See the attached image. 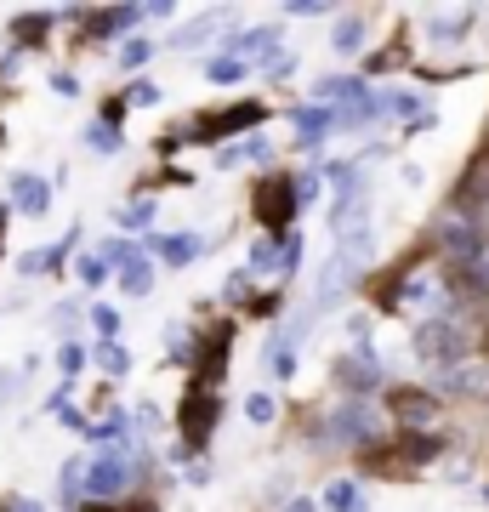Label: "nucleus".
Instances as JSON below:
<instances>
[{
	"label": "nucleus",
	"instance_id": "obj_1",
	"mask_svg": "<svg viewBox=\"0 0 489 512\" xmlns=\"http://www.w3.org/2000/svg\"><path fill=\"white\" fill-rule=\"evenodd\" d=\"M416 353L427 365H461V336L450 330V319H433V325H421Z\"/></svg>",
	"mask_w": 489,
	"mask_h": 512
},
{
	"label": "nucleus",
	"instance_id": "obj_2",
	"mask_svg": "<svg viewBox=\"0 0 489 512\" xmlns=\"http://www.w3.org/2000/svg\"><path fill=\"white\" fill-rule=\"evenodd\" d=\"M290 211H296V188L285 177H268V183L256 188V217L268 222V228H285Z\"/></svg>",
	"mask_w": 489,
	"mask_h": 512
},
{
	"label": "nucleus",
	"instance_id": "obj_3",
	"mask_svg": "<svg viewBox=\"0 0 489 512\" xmlns=\"http://www.w3.org/2000/svg\"><path fill=\"white\" fill-rule=\"evenodd\" d=\"M387 410H393L404 427H427V421L438 416V399L421 393V387H393V393H387Z\"/></svg>",
	"mask_w": 489,
	"mask_h": 512
},
{
	"label": "nucleus",
	"instance_id": "obj_4",
	"mask_svg": "<svg viewBox=\"0 0 489 512\" xmlns=\"http://www.w3.org/2000/svg\"><path fill=\"white\" fill-rule=\"evenodd\" d=\"M251 421H273V399H268V393H251Z\"/></svg>",
	"mask_w": 489,
	"mask_h": 512
}]
</instances>
